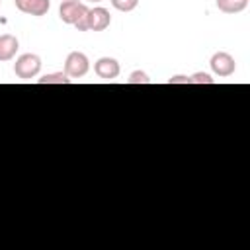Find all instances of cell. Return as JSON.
<instances>
[{
    "instance_id": "obj_1",
    "label": "cell",
    "mask_w": 250,
    "mask_h": 250,
    "mask_svg": "<svg viewBox=\"0 0 250 250\" xmlns=\"http://www.w3.org/2000/svg\"><path fill=\"white\" fill-rule=\"evenodd\" d=\"M41 70V59L37 55H31V53H25L21 57L16 59L14 62V72L18 78H23V80H29L33 76H37Z\"/></svg>"
},
{
    "instance_id": "obj_13",
    "label": "cell",
    "mask_w": 250,
    "mask_h": 250,
    "mask_svg": "<svg viewBox=\"0 0 250 250\" xmlns=\"http://www.w3.org/2000/svg\"><path fill=\"white\" fill-rule=\"evenodd\" d=\"M150 82V78L146 76V72H143V70H135V72H131V76H129V84H148Z\"/></svg>"
},
{
    "instance_id": "obj_6",
    "label": "cell",
    "mask_w": 250,
    "mask_h": 250,
    "mask_svg": "<svg viewBox=\"0 0 250 250\" xmlns=\"http://www.w3.org/2000/svg\"><path fill=\"white\" fill-rule=\"evenodd\" d=\"M94 72L104 80H113L119 76V62L113 57H102L96 61Z\"/></svg>"
},
{
    "instance_id": "obj_14",
    "label": "cell",
    "mask_w": 250,
    "mask_h": 250,
    "mask_svg": "<svg viewBox=\"0 0 250 250\" xmlns=\"http://www.w3.org/2000/svg\"><path fill=\"white\" fill-rule=\"evenodd\" d=\"M168 84H189V76H172Z\"/></svg>"
},
{
    "instance_id": "obj_4",
    "label": "cell",
    "mask_w": 250,
    "mask_h": 250,
    "mask_svg": "<svg viewBox=\"0 0 250 250\" xmlns=\"http://www.w3.org/2000/svg\"><path fill=\"white\" fill-rule=\"evenodd\" d=\"M111 23V16L105 8H92L86 14V27L88 31H104Z\"/></svg>"
},
{
    "instance_id": "obj_15",
    "label": "cell",
    "mask_w": 250,
    "mask_h": 250,
    "mask_svg": "<svg viewBox=\"0 0 250 250\" xmlns=\"http://www.w3.org/2000/svg\"><path fill=\"white\" fill-rule=\"evenodd\" d=\"M88 2H102V0H88Z\"/></svg>"
},
{
    "instance_id": "obj_3",
    "label": "cell",
    "mask_w": 250,
    "mask_h": 250,
    "mask_svg": "<svg viewBox=\"0 0 250 250\" xmlns=\"http://www.w3.org/2000/svg\"><path fill=\"white\" fill-rule=\"evenodd\" d=\"M90 68V61L84 53L72 51L64 61V72L68 78H82Z\"/></svg>"
},
{
    "instance_id": "obj_7",
    "label": "cell",
    "mask_w": 250,
    "mask_h": 250,
    "mask_svg": "<svg viewBox=\"0 0 250 250\" xmlns=\"http://www.w3.org/2000/svg\"><path fill=\"white\" fill-rule=\"evenodd\" d=\"M16 8L29 16H45L51 8L49 0H14Z\"/></svg>"
},
{
    "instance_id": "obj_2",
    "label": "cell",
    "mask_w": 250,
    "mask_h": 250,
    "mask_svg": "<svg viewBox=\"0 0 250 250\" xmlns=\"http://www.w3.org/2000/svg\"><path fill=\"white\" fill-rule=\"evenodd\" d=\"M86 14H88L86 4H82V2H78V0H62V2H61L59 18H61L64 23H68V25H74V23L80 21Z\"/></svg>"
},
{
    "instance_id": "obj_11",
    "label": "cell",
    "mask_w": 250,
    "mask_h": 250,
    "mask_svg": "<svg viewBox=\"0 0 250 250\" xmlns=\"http://www.w3.org/2000/svg\"><path fill=\"white\" fill-rule=\"evenodd\" d=\"M137 4H139V0H111V6L119 12H131L137 8Z\"/></svg>"
},
{
    "instance_id": "obj_12",
    "label": "cell",
    "mask_w": 250,
    "mask_h": 250,
    "mask_svg": "<svg viewBox=\"0 0 250 250\" xmlns=\"http://www.w3.org/2000/svg\"><path fill=\"white\" fill-rule=\"evenodd\" d=\"M215 80L207 72H195L189 76V84H213Z\"/></svg>"
},
{
    "instance_id": "obj_8",
    "label": "cell",
    "mask_w": 250,
    "mask_h": 250,
    "mask_svg": "<svg viewBox=\"0 0 250 250\" xmlns=\"http://www.w3.org/2000/svg\"><path fill=\"white\" fill-rule=\"evenodd\" d=\"M20 49V43L14 35L4 33L0 35V61H12Z\"/></svg>"
},
{
    "instance_id": "obj_10",
    "label": "cell",
    "mask_w": 250,
    "mask_h": 250,
    "mask_svg": "<svg viewBox=\"0 0 250 250\" xmlns=\"http://www.w3.org/2000/svg\"><path fill=\"white\" fill-rule=\"evenodd\" d=\"M37 82L39 84H70V78L66 76V72H53V74H45Z\"/></svg>"
},
{
    "instance_id": "obj_5",
    "label": "cell",
    "mask_w": 250,
    "mask_h": 250,
    "mask_svg": "<svg viewBox=\"0 0 250 250\" xmlns=\"http://www.w3.org/2000/svg\"><path fill=\"white\" fill-rule=\"evenodd\" d=\"M209 64H211V70L217 74V76H230L232 72H234V68H236V62H234V59L229 55V53H215L213 57H211V61H209Z\"/></svg>"
},
{
    "instance_id": "obj_9",
    "label": "cell",
    "mask_w": 250,
    "mask_h": 250,
    "mask_svg": "<svg viewBox=\"0 0 250 250\" xmlns=\"http://www.w3.org/2000/svg\"><path fill=\"white\" fill-rule=\"evenodd\" d=\"M246 6H248V0H217V8L225 14L242 12Z\"/></svg>"
}]
</instances>
